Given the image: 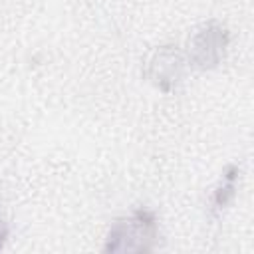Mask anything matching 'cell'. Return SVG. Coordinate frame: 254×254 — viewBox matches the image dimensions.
Returning a JSON list of instances; mask_svg holds the SVG:
<instances>
[{
    "label": "cell",
    "mask_w": 254,
    "mask_h": 254,
    "mask_svg": "<svg viewBox=\"0 0 254 254\" xmlns=\"http://www.w3.org/2000/svg\"><path fill=\"white\" fill-rule=\"evenodd\" d=\"M157 238V216L147 208H137L111 226L105 252H147L155 246Z\"/></svg>",
    "instance_id": "6da1fadb"
},
{
    "label": "cell",
    "mask_w": 254,
    "mask_h": 254,
    "mask_svg": "<svg viewBox=\"0 0 254 254\" xmlns=\"http://www.w3.org/2000/svg\"><path fill=\"white\" fill-rule=\"evenodd\" d=\"M228 46V32L218 22L204 24L190 42V62L200 67H214L224 58Z\"/></svg>",
    "instance_id": "7a4b0ae2"
},
{
    "label": "cell",
    "mask_w": 254,
    "mask_h": 254,
    "mask_svg": "<svg viewBox=\"0 0 254 254\" xmlns=\"http://www.w3.org/2000/svg\"><path fill=\"white\" fill-rule=\"evenodd\" d=\"M147 75L163 91H171L183 75V58L173 46H163L149 60Z\"/></svg>",
    "instance_id": "3957f363"
},
{
    "label": "cell",
    "mask_w": 254,
    "mask_h": 254,
    "mask_svg": "<svg viewBox=\"0 0 254 254\" xmlns=\"http://www.w3.org/2000/svg\"><path fill=\"white\" fill-rule=\"evenodd\" d=\"M236 177H238V167L230 165V167L224 171L222 185L216 189V192H214V196H212V208H214V210L224 208V206L232 200L234 190H236Z\"/></svg>",
    "instance_id": "277c9868"
},
{
    "label": "cell",
    "mask_w": 254,
    "mask_h": 254,
    "mask_svg": "<svg viewBox=\"0 0 254 254\" xmlns=\"http://www.w3.org/2000/svg\"><path fill=\"white\" fill-rule=\"evenodd\" d=\"M6 236H8V226H6V222H4L2 218H0V246L4 244Z\"/></svg>",
    "instance_id": "5b68a950"
}]
</instances>
